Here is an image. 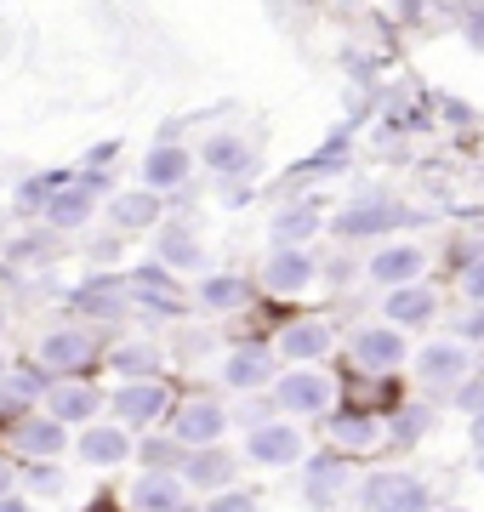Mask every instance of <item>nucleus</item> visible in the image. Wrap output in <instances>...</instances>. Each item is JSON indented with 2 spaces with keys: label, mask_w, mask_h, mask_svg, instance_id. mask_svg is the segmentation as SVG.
<instances>
[{
  "label": "nucleus",
  "mask_w": 484,
  "mask_h": 512,
  "mask_svg": "<svg viewBox=\"0 0 484 512\" xmlns=\"http://www.w3.org/2000/svg\"><path fill=\"white\" fill-rule=\"evenodd\" d=\"M399 222H410V205L388 200V194H359V200H348L342 211H336V239H376L388 234V228H399Z\"/></svg>",
  "instance_id": "nucleus-1"
},
{
  "label": "nucleus",
  "mask_w": 484,
  "mask_h": 512,
  "mask_svg": "<svg viewBox=\"0 0 484 512\" xmlns=\"http://www.w3.org/2000/svg\"><path fill=\"white\" fill-rule=\"evenodd\" d=\"M359 501H365V512H428V484L416 473L382 467L359 484Z\"/></svg>",
  "instance_id": "nucleus-2"
},
{
  "label": "nucleus",
  "mask_w": 484,
  "mask_h": 512,
  "mask_svg": "<svg viewBox=\"0 0 484 512\" xmlns=\"http://www.w3.org/2000/svg\"><path fill=\"white\" fill-rule=\"evenodd\" d=\"M331 399H336V387L319 370L291 365L285 376H274V410H285V416H325Z\"/></svg>",
  "instance_id": "nucleus-3"
},
{
  "label": "nucleus",
  "mask_w": 484,
  "mask_h": 512,
  "mask_svg": "<svg viewBox=\"0 0 484 512\" xmlns=\"http://www.w3.org/2000/svg\"><path fill=\"white\" fill-rule=\"evenodd\" d=\"M97 194H109V177H103V171H80V177H69V183L46 200V222H52V234H63V228H86Z\"/></svg>",
  "instance_id": "nucleus-4"
},
{
  "label": "nucleus",
  "mask_w": 484,
  "mask_h": 512,
  "mask_svg": "<svg viewBox=\"0 0 484 512\" xmlns=\"http://www.w3.org/2000/svg\"><path fill=\"white\" fill-rule=\"evenodd\" d=\"M245 461L257 467H297L302 461V433L297 421H262L245 433Z\"/></svg>",
  "instance_id": "nucleus-5"
},
{
  "label": "nucleus",
  "mask_w": 484,
  "mask_h": 512,
  "mask_svg": "<svg viewBox=\"0 0 484 512\" xmlns=\"http://www.w3.org/2000/svg\"><path fill=\"white\" fill-rule=\"evenodd\" d=\"M228 433V410L217 399H188L177 404V421H171V439L183 444V450H205V444H217Z\"/></svg>",
  "instance_id": "nucleus-6"
},
{
  "label": "nucleus",
  "mask_w": 484,
  "mask_h": 512,
  "mask_svg": "<svg viewBox=\"0 0 484 512\" xmlns=\"http://www.w3.org/2000/svg\"><path fill=\"white\" fill-rule=\"evenodd\" d=\"M131 308V291L126 279H86V285H75L69 291V313H80V319H97V325H114V319H126Z\"/></svg>",
  "instance_id": "nucleus-7"
},
{
  "label": "nucleus",
  "mask_w": 484,
  "mask_h": 512,
  "mask_svg": "<svg viewBox=\"0 0 484 512\" xmlns=\"http://www.w3.org/2000/svg\"><path fill=\"white\" fill-rule=\"evenodd\" d=\"M109 410L120 427H154L171 410V393H166V382H126V387H114Z\"/></svg>",
  "instance_id": "nucleus-8"
},
{
  "label": "nucleus",
  "mask_w": 484,
  "mask_h": 512,
  "mask_svg": "<svg viewBox=\"0 0 484 512\" xmlns=\"http://www.w3.org/2000/svg\"><path fill=\"white\" fill-rule=\"evenodd\" d=\"M126 291H131V302H143L149 313H166V319H177V313L188 308L166 262H149V268H137V274L126 279Z\"/></svg>",
  "instance_id": "nucleus-9"
},
{
  "label": "nucleus",
  "mask_w": 484,
  "mask_h": 512,
  "mask_svg": "<svg viewBox=\"0 0 484 512\" xmlns=\"http://www.w3.org/2000/svg\"><path fill=\"white\" fill-rule=\"evenodd\" d=\"M354 359L376 376H388V370L405 365V330H388V325H365L354 330Z\"/></svg>",
  "instance_id": "nucleus-10"
},
{
  "label": "nucleus",
  "mask_w": 484,
  "mask_h": 512,
  "mask_svg": "<svg viewBox=\"0 0 484 512\" xmlns=\"http://www.w3.org/2000/svg\"><path fill=\"white\" fill-rule=\"evenodd\" d=\"M92 353H97L92 330H52L40 342V365L52 370V376H75V370L92 365Z\"/></svg>",
  "instance_id": "nucleus-11"
},
{
  "label": "nucleus",
  "mask_w": 484,
  "mask_h": 512,
  "mask_svg": "<svg viewBox=\"0 0 484 512\" xmlns=\"http://www.w3.org/2000/svg\"><path fill=\"white\" fill-rule=\"evenodd\" d=\"M416 370H422V382L428 387H462L473 359H467V342H428V348L416 353Z\"/></svg>",
  "instance_id": "nucleus-12"
},
{
  "label": "nucleus",
  "mask_w": 484,
  "mask_h": 512,
  "mask_svg": "<svg viewBox=\"0 0 484 512\" xmlns=\"http://www.w3.org/2000/svg\"><path fill=\"white\" fill-rule=\"evenodd\" d=\"M422 268H428V251H422V245H382V251L371 256V268H365V274H371L376 285L399 291V285H416Z\"/></svg>",
  "instance_id": "nucleus-13"
},
{
  "label": "nucleus",
  "mask_w": 484,
  "mask_h": 512,
  "mask_svg": "<svg viewBox=\"0 0 484 512\" xmlns=\"http://www.w3.org/2000/svg\"><path fill=\"white\" fill-rule=\"evenodd\" d=\"M314 256H308V245L302 251H274L268 262H262V285L268 291H280V296H302L308 285H314Z\"/></svg>",
  "instance_id": "nucleus-14"
},
{
  "label": "nucleus",
  "mask_w": 484,
  "mask_h": 512,
  "mask_svg": "<svg viewBox=\"0 0 484 512\" xmlns=\"http://www.w3.org/2000/svg\"><path fill=\"white\" fill-rule=\"evenodd\" d=\"M200 160H205V171H217V177H245V171H257L262 154L245 143V137H234V131H217V137L200 143Z\"/></svg>",
  "instance_id": "nucleus-15"
},
{
  "label": "nucleus",
  "mask_w": 484,
  "mask_h": 512,
  "mask_svg": "<svg viewBox=\"0 0 484 512\" xmlns=\"http://www.w3.org/2000/svg\"><path fill=\"white\" fill-rule=\"evenodd\" d=\"M234 456H223L217 444H205V450H188L183 456V484L188 490H211V495H223L228 484H234Z\"/></svg>",
  "instance_id": "nucleus-16"
},
{
  "label": "nucleus",
  "mask_w": 484,
  "mask_h": 512,
  "mask_svg": "<svg viewBox=\"0 0 484 512\" xmlns=\"http://www.w3.org/2000/svg\"><path fill=\"white\" fill-rule=\"evenodd\" d=\"M80 461L86 467H120V461H131V433L120 421H92L80 433Z\"/></svg>",
  "instance_id": "nucleus-17"
},
{
  "label": "nucleus",
  "mask_w": 484,
  "mask_h": 512,
  "mask_svg": "<svg viewBox=\"0 0 484 512\" xmlns=\"http://www.w3.org/2000/svg\"><path fill=\"white\" fill-rule=\"evenodd\" d=\"M188 171H194V154L177 143H160L149 148V160H143V183L154 188V194H177V188L188 183Z\"/></svg>",
  "instance_id": "nucleus-18"
},
{
  "label": "nucleus",
  "mask_w": 484,
  "mask_h": 512,
  "mask_svg": "<svg viewBox=\"0 0 484 512\" xmlns=\"http://www.w3.org/2000/svg\"><path fill=\"white\" fill-rule=\"evenodd\" d=\"M382 313H388V325H428L433 313H439V296L433 285H399V291L382 296Z\"/></svg>",
  "instance_id": "nucleus-19"
},
{
  "label": "nucleus",
  "mask_w": 484,
  "mask_h": 512,
  "mask_svg": "<svg viewBox=\"0 0 484 512\" xmlns=\"http://www.w3.org/2000/svg\"><path fill=\"white\" fill-rule=\"evenodd\" d=\"M183 501H188L183 473H149V478H137V490H131L137 512H183Z\"/></svg>",
  "instance_id": "nucleus-20"
},
{
  "label": "nucleus",
  "mask_w": 484,
  "mask_h": 512,
  "mask_svg": "<svg viewBox=\"0 0 484 512\" xmlns=\"http://www.w3.org/2000/svg\"><path fill=\"white\" fill-rule=\"evenodd\" d=\"M154 262H166V268H200V262H205V245L194 239V228H188V222H160Z\"/></svg>",
  "instance_id": "nucleus-21"
},
{
  "label": "nucleus",
  "mask_w": 484,
  "mask_h": 512,
  "mask_svg": "<svg viewBox=\"0 0 484 512\" xmlns=\"http://www.w3.org/2000/svg\"><path fill=\"white\" fill-rule=\"evenodd\" d=\"M302 490H308L314 507H331L336 495L348 490V461L342 456H314L308 467H302Z\"/></svg>",
  "instance_id": "nucleus-22"
},
{
  "label": "nucleus",
  "mask_w": 484,
  "mask_h": 512,
  "mask_svg": "<svg viewBox=\"0 0 484 512\" xmlns=\"http://www.w3.org/2000/svg\"><path fill=\"white\" fill-rule=\"evenodd\" d=\"M319 234V205H285L280 217H274V228H268V239H274V251H302L308 239Z\"/></svg>",
  "instance_id": "nucleus-23"
},
{
  "label": "nucleus",
  "mask_w": 484,
  "mask_h": 512,
  "mask_svg": "<svg viewBox=\"0 0 484 512\" xmlns=\"http://www.w3.org/2000/svg\"><path fill=\"white\" fill-rule=\"evenodd\" d=\"M63 444H69V427H63L57 416H23L18 421V450H23V456L52 461Z\"/></svg>",
  "instance_id": "nucleus-24"
},
{
  "label": "nucleus",
  "mask_w": 484,
  "mask_h": 512,
  "mask_svg": "<svg viewBox=\"0 0 484 512\" xmlns=\"http://www.w3.org/2000/svg\"><path fill=\"white\" fill-rule=\"evenodd\" d=\"M223 382L240 387V393H251V387H268L274 382V353L268 348H234L223 365Z\"/></svg>",
  "instance_id": "nucleus-25"
},
{
  "label": "nucleus",
  "mask_w": 484,
  "mask_h": 512,
  "mask_svg": "<svg viewBox=\"0 0 484 512\" xmlns=\"http://www.w3.org/2000/svg\"><path fill=\"white\" fill-rule=\"evenodd\" d=\"M325 433H331L336 450H371V444H382V421L365 416V410H336L325 421Z\"/></svg>",
  "instance_id": "nucleus-26"
},
{
  "label": "nucleus",
  "mask_w": 484,
  "mask_h": 512,
  "mask_svg": "<svg viewBox=\"0 0 484 512\" xmlns=\"http://www.w3.org/2000/svg\"><path fill=\"white\" fill-rule=\"evenodd\" d=\"M46 404H52V416L69 427V421H92L97 410H103V393H97V387H86V382H52Z\"/></svg>",
  "instance_id": "nucleus-27"
},
{
  "label": "nucleus",
  "mask_w": 484,
  "mask_h": 512,
  "mask_svg": "<svg viewBox=\"0 0 484 512\" xmlns=\"http://www.w3.org/2000/svg\"><path fill=\"white\" fill-rule=\"evenodd\" d=\"M280 353L291 365H308V359H325L331 353V325H319V319H302V325H285L280 336Z\"/></svg>",
  "instance_id": "nucleus-28"
},
{
  "label": "nucleus",
  "mask_w": 484,
  "mask_h": 512,
  "mask_svg": "<svg viewBox=\"0 0 484 512\" xmlns=\"http://www.w3.org/2000/svg\"><path fill=\"white\" fill-rule=\"evenodd\" d=\"M194 302H200L205 313H234V308H245L251 302V279H240V274H211L194 291Z\"/></svg>",
  "instance_id": "nucleus-29"
},
{
  "label": "nucleus",
  "mask_w": 484,
  "mask_h": 512,
  "mask_svg": "<svg viewBox=\"0 0 484 512\" xmlns=\"http://www.w3.org/2000/svg\"><path fill=\"white\" fill-rule=\"evenodd\" d=\"M160 200L166 194H154V188H137V194H114V205H109V222L114 228H149V222H160Z\"/></svg>",
  "instance_id": "nucleus-30"
},
{
  "label": "nucleus",
  "mask_w": 484,
  "mask_h": 512,
  "mask_svg": "<svg viewBox=\"0 0 484 512\" xmlns=\"http://www.w3.org/2000/svg\"><path fill=\"white\" fill-rule=\"evenodd\" d=\"M114 376H131V382H154L160 376V348L149 342H126V348H114Z\"/></svg>",
  "instance_id": "nucleus-31"
},
{
  "label": "nucleus",
  "mask_w": 484,
  "mask_h": 512,
  "mask_svg": "<svg viewBox=\"0 0 484 512\" xmlns=\"http://www.w3.org/2000/svg\"><path fill=\"white\" fill-rule=\"evenodd\" d=\"M63 183H69V171H40V177H29V183L18 188V211H46V200H52Z\"/></svg>",
  "instance_id": "nucleus-32"
},
{
  "label": "nucleus",
  "mask_w": 484,
  "mask_h": 512,
  "mask_svg": "<svg viewBox=\"0 0 484 512\" xmlns=\"http://www.w3.org/2000/svg\"><path fill=\"white\" fill-rule=\"evenodd\" d=\"M52 393V382L46 376H0V404H35V399H46Z\"/></svg>",
  "instance_id": "nucleus-33"
},
{
  "label": "nucleus",
  "mask_w": 484,
  "mask_h": 512,
  "mask_svg": "<svg viewBox=\"0 0 484 512\" xmlns=\"http://www.w3.org/2000/svg\"><path fill=\"white\" fill-rule=\"evenodd\" d=\"M428 410H422V404H405V410H399V416H393V444H416L422 439V433H428Z\"/></svg>",
  "instance_id": "nucleus-34"
},
{
  "label": "nucleus",
  "mask_w": 484,
  "mask_h": 512,
  "mask_svg": "<svg viewBox=\"0 0 484 512\" xmlns=\"http://www.w3.org/2000/svg\"><path fill=\"white\" fill-rule=\"evenodd\" d=\"M23 490L57 495V490H63V467H52V461H29V467H23Z\"/></svg>",
  "instance_id": "nucleus-35"
},
{
  "label": "nucleus",
  "mask_w": 484,
  "mask_h": 512,
  "mask_svg": "<svg viewBox=\"0 0 484 512\" xmlns=\"http://www.w3.org/2000/svg\"><path fill=\"white\" fill-rule=\"evenodd\" d=\"M6 256H12L18 268H23V262H40V256H52V234H40V228H35V234H18L12 245H6Z\"/></svg>",
  "instance_id": "nucleus-36"
},
{
  "label": "nucleus",
  "mask_w": 484,
  "mask_h": 512,
  "mask_svg": "<svg viewBox=\"0 0 484 512\" xmlns=\"http://www.w3.org/2000/svg\"><path fill=\"white\" fill-rule=\"evenodd\" d=\"M177 450H183L177 439H149V444H143V461H149L154 473H171V467H183V456H177Z\"/></svg>",
  "instance_id": "nucleus-37"
},
{
  "label": "nucleus",
  "mask_w": 484,
  "mask_h": 512,
  "mask_svg": "<svg viewBox=\"0 0 484 512\" xmlns=\"http://www.w3.org/2000/svg\"><path fill=\"white\" fill-rule=\"evenodd\" d=\"M205 512H257V495L223 490V495H211V501H205Z\"/></svg>",
  "instance_id": "nucleus-38"
},
{
  "label": "nucleus",
  "mask_w": 484,
  "mask_h": 512,
  "mask_svg": "<svg viewBox=\"0 0 484 512\" xmlns=\"http://www.w3.org/2000/svg\"><path fill=\"white\" fill-rule=\"evenodd\" d=\"M456 285H462V296L473 308H484V262H462V279Z\"/></svg>",
  "instance_id": "nucleus-39"
},
{
  "label": "nucleus",
  "mask_w": 484,
  "mask_h": 512,
  "mask_svg": "<svg viewBox=\"0 0 484 512\" xmlns=\"http://www.w3.org/2000/svg\"><path fill=\"white\" fill-rule=\"evenodd\" d=\"M456 404H462L467 416L479 421V416H484V376H473V382H462V387H456Z\"/></svg>",
  "instance_id": "nucleus-40"
},
{
  "label": "nucleus",
  "mask_w": 484,
  "mask_h": 512,
  "mask_svg": "<svg viewBox=\"0 0 484 512\" xmlns=\"http://www.w3.org/2000/svg\"><path fill=\"white\" fill-rule=\"evenodd\" d=\"M456 330H462V342H484V308H467L456 319Z\"/></svg>",
  "instance_id": "nucleus-41"
},
{
  "label": "nucleus",
  "mask_w": 484,
  "mask_h": 512,
  "mask_svg": "<svg viewBox=\"0 0 484 512\" xmlns=\"http://www.w3.org/2000/svg\"><path fill=\"white\" fill-rule=\"evenodd\" d=\"M114 154H120V143H97V148H92V160H86V171H97V165H109Z\"/></svg>",
  "instance_id": "nucleus-42"
},
{
  "label": "nucleus",
  "mask_w": 484,
  "mask_h": 512,
  "mask_svg": "<svg viewBox=\"0 0 484 512\" xmlns=\"http://www.w3.org/2000/svg\"><path fill=\"white\" fill-rule=\"evenodd\" d=\"M445 120H450V126H473V109H462V103H445Z\"/></svg>",
  "instance_id": "nucleus-43"
},
{
  "label": "nucleus",
  "mask_w": 484,
  "mask_h": 512,
  "mask_svg": "<svg viewBox=\"0 0 484 512\" xmlns=\"http://www.w3.org/2000/svg\"><path fill=\"white\" fill-rule=\"evenodd\" d=\"M92 256H97V262H109V256H120V239H97V245H92Z\"/></svg>",
  "instance_id": "nucleus-44"
},
{
  "label": "nucleus",
  "mask_w": 484,
  "mask_h": 512,
  "mask_svg": "<svg viewBox=\"0 0 484 512\" xmlns=\"http://www.w3.org/2000/svg\"><path fill=\"white\" fill-rule=\"evenodd\" d=\"M467 40H473V46H484V12H473V18H467Z\"/></svg>",
  "instance_id": "nucleus-45"
},
{
  "label": "nucleus",
  "mask_w": 484,
  "mask_h": 512,
  "mask_svg": "<svg viewBox=\"0 0 484 512\" xmlns=\"http://www.w3.org/2000/svg\"><path fill=\"white\" fill-rule=\"evenodd\" d=\"M12 478H18V467H6V461H0V495H12Z\"/></svg>",
  "instance_id": "nucleus-46"
},
{
  "label": "nucleus",
  "mask_w": 484,
  "mask_h": 512,
  "mask_svg": "<svg viewBox=\"0 0 484 512\" xmlns=\"http://www.w3.org/2000/svg\"><path fill=\"white\" fill-rule=\"evenodd\" d=\"M0 512H29V501H18V495H0Z\"/></svg>",
  "instance_id": "nucleus-47"
},
{
  "label": "nucleus",
  "mask_w": 484,
  "mask_h": 512,
  "mask_svg": "<svg viewBox=\"0 0 484 512\" xmlns=\"http://www.w3.org/2000/svg\"><path fill=\"white\" fill-rule=\"evenodd\" d=\"M473 444H479V450H484V416L473 421Z\"/></svg>",
  "instance_id": "nucleus-48"
},
{
  "label": "nucleus",
  "mask_w": 484,
  "mask_h": 512,
  "mask_svg": "<svg viewBox=\"0 0 484 512\" xmlns=\"http://www.w3.org/2000/svg\"><path fill=\"white\" fill-rule=\"evenodd\" d=\"M0 325H6V302H0Z\"/></svg>",
  "instance_id": "nucleus-49"
},
{
  "label": "nucleus",
  "mask_w": 484,
  "mask_h": 512,
  "mask_svg": "<svg viewBox=\"0 0 484 512\" xmlns=\"http://www.w3.org/2000/svg\"><path fill=\"white\" fill-rule=\"evenodd\" d=\"M0 376H6V353H0Z\"/></svg>",
  "instance_id": "nucleus-50"
},
{
  "label": "nucleus",
  "mask_w": 484,
  "mask_h": 512,
  "mask_svg": "<svg viewBox=\"0 0 484 512\" xmlns=\"http://www.w3.org/2000/svg\"><path fill=\"white\" fill-rule=\"evenodd\" d=\"M479 473H484V450H479Z\"/></svg>",
  "instance_id": "nucleus-51"
},
{
  "label": "nucleus",
  "mask_w": 484,
  "mask_h": 512,
  "mask_svg": "<svg viewBox=\"0 0 484 512\" xmlns=\"http://www.w3.org/2000/svg\"><path fill=\"white\" fill-rule=\"evenodd\" d=\"M183 512H188V507H183Z\"/></svg>",
  "instance_id": "nucleus-52"
}]
</instances>
